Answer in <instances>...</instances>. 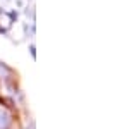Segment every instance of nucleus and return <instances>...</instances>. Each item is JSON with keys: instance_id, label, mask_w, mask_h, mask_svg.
Returning a JSON list of instances; mask_svg holds the SVG:
<instances>
[{"instance_id": "obj_1", "label": "nucleus", "mask_w": 129, "mask_h": 129, "mask_svg": "<svg viewBox=\"0 0 129 129\" xmlns=\"http://www.w3.org/2000/svg\"><path fill=\"white\" fill-rule=\"evenodd\" d=\"M12 117L5 109H0V129H10Z\"/></svg>"}, {"instance_id": "obj_2", "label": "nucleus", "mask_w": 129, "mask_h": 129, "mask_svg": "<svg viewBox=\"0 0 129 129\" xmlns=\"http://www.w3.org/2000/svg\"><path fill=\"white\" fill-rule=\"evenodd\" d=\"M29 50H31V55L35 57V45H31V47H29Z\"/></svg>"}]
</instances>
